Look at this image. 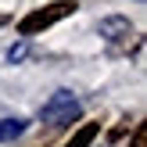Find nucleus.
<instances>
[{"label": "nucleus", "instance_id": "4", "mask_svg": "<svg viewBox=\"0 0 147 147\" xmlns=\"http://www.w3.org/2000/svg\"><path fill=\"white\" fill-rule=\"evenodd\" d=\"M97 133H100V122H86V126H79L76 133H72V140L65 147H90L93 140H97Z\"/></svg>", "mask_w": 147, "mask_h": 147}, {"label": "nucleus", "instance_id": "8", "mask_svg": "<svg viewBox=\"0 0 147 147\" xmlns=\"http://www.w3.org/2000/svg\"><path fill=\"white\" fill-rule=\"evenodd\" d=\"M126 129H129V119H122V126H115V129H111V140H119Z\"/></svg>", "mask_w": 147, "mask_h": 147}, {"label": "nucleus", "instance_id": "1", "mask_svg": "<svg viewBox=\"0 0 147 147\" xmlns=\"http://www.w3.org/2000/svg\"><path fill=\"white\" fill-rule=\"evenodd\" d=\"M76 7H79L76 0H54V4H43V7L29 11L25 18L18 22V32H22V36H36V32H43V29H50L54 22L76 14Z\"/></svg>", "mask_w": 147, "mask_h": 147}, {"label": "nucleus", "instance_id": "9", "mask_svg": "<svg viewBox=\"0 0 147 147\" xmlns=\"http://www.w3.org/2000/svg\"><path fill=\"white\" fill-rule=\"evenodd\" d=\"M0 25H4V18H0Z\"/></svg>", "mask_w": 147, "mask_h": 147}, {"label": "nucleus", "instance_id": "3", "mask_svg": "<svg viewBox=\"0 0 147 147\" xmlns=\"http://www.w3.org/2000/svg\"><path fill=\"white\" fill-rule=\"evenodd\" d=\"M100 36H104L111 47H119V43H129V36H133V25H129V18H119V14H111V18H100Z\"/></svg>", "mask_w": 147, "mask_h": 147}, {"label": "nucleus", "instance_id": "6", "mask_svg": "<svg viewBox=\"0 0 147 147\" xmlns=\"http://www.w3.org/2000/svg\"><path fill=\"white\" fill-rule=\"evenodd\" d=\"M129 147H147V126H144V122H136V129H133V140H129Z\"/></svg>", "mask_w": 147, "mask_h": 147}, {"label": "nucleus", "instance_id": "5", "mask_svg": "<svg viewBox=\"0 0 147 147\" xmlns=\"http://www.w3.org/2000/svg\"><path fill=\"white\" fill-rule=\"evenodd\" d=\"M25 129H29L25 119H0V144H7V140H14V136H22Z\"/></svg>", "mask_w": 147, "mask_h": 147}, {"label": "nucleus", "instance_id": "7", "mask_svg": "<svg viewBox=\"0 0 147 147\" xmlns=\"http://www.w3.org/2000/svg\"><path fill=\"white\" fill-rule=\"evenodd\" d=\"M7 57H11V61H22V57H25V47H11V50H7Z\"/></svg>", "mask_w": 147, "mask_h": 147}, {"label": "nucleus", "instance_id": "2", "mask_svg": "<svg viewBox=\"0 0 147 147\" xmlns=\"http://www.w3.org/2000/svg\"><path fill=\"white\" fill-rule=\"evenodd\" d=\"M40 119L47 122L50 129H61V126H72V122L79 119V100L72 97L68 90H57L54 97L43 104V111H40Z\"/></svg>", "mask_w": 147, "mask_h": 147}]
</instances>
